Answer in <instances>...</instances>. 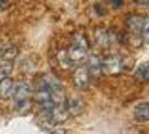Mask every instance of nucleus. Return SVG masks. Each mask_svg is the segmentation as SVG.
Instances as JSON below:
<instances>
[{"label":"nucleus","mask_w":149,"mask_h":134,"mask_svg":"<svg viewBox=\"0 0 149 134\" xmlns=\"http://www.w3.org/2000/svg\"><path fill=\"white\" fill-rule=\"evenodd\" d=\"M87 62H88L87 68H88L89 74H90V76L95 77V78L99 77L100 74H101V72H102L100 58L98 57V56H96V55H93V56H90V57L87 58Z\"/></svg>","instance_id":"7"},{"label":"nucleus","mask_w":149,"mask_h":134,"mask_svg":"<svg viewBox=\"0 0 149 134\" xmlns=\"http://www.w3.org/2000/svg\"><path fill=\"white\" fill-rule=\"evenodd\" d=\"M69 60L71 64L78 65L87 60L88 58V41L86 37L81 34L74 35V40L67 51Z\"/></svg>","instance_id":"2"},{"label":"nucleus","mask_w":149,"mask_h":134,"mask_svg":"<svg viewBox=\"0 0 149 134\" xmlns=\"http://www.w3.org/2000/svg\"><path fill=\"white\" fill-rule=\"evenodd\" d=\"M15 84L11 78L8 76L2 77L0 79V98L1 100H9L13 97Z\"/></svg>","instance_id":"6"},{"label":"nucleus","mask_w":149,"mask_h":134,"mask_svg":"<svg viewBox=\"0 0 149 134\" xmlns=\"http://www.w3.org/2000/svg\"><path fill=\"white\" fill-rule=\"evenodd\" d=\"M32 97H33L32 87L28 82L21 81L15 84L11 98H13V107L17 113L26 114L30 111Z\"/></svg>","instance_id":"1"},{"label":"nucleus","mask_w":149,"mask_h":134,"mask_svg":"<svg viewBox=\"0 0 149 134\" xmlns=\"http://www.w3.org/2000/svg\"><path fill=\"white\" fill-rule=\"evenodd\" d=\"M66 133H67V131H66L65 128H57V130L51 131V132L48 134H66Z\"/></svg>","instance_id":"14"},{"label":"nucleus","mask_w":149,"mask_h":134,"mask_svg":"<svg viewBox=\"0 0 149 134\" xmlns=\"http://www.w3.org/2000/svg\"><path fill=\"white\" fill-rule=\"evenodd\" d=\"M90 74L88 72V68L85 66L78 67L74 70V83L77 88L85 89L88 87L89 85V81H90Z\"/></svg>","instance_id":"5"},{"label":"nucleus","mask_w":149,"mask_h":134,"mask_svg":"<svg viewBox=\"0 0 149 134\" xmlns=\"http://www.w3.org/2000/svg\"><path fill=\"white\" fill-rule=\"evenodd\" d=\"M101 68L108 75H117L124 69V62L119 56H109L101 62Z\"/></svg>","instance_id":"4"},{"label":"nucleus","mask_w":149,"mask_h":134,"mask_svg":"<svg viewBox=\"0 0 149 134\" xmlns=\"http://www.w3.org/2000/svg\"><path fill=\"white\" fill-rule=\"evenodd\" d=\"M17 54H18V51L13 45H6L0 49V60L13 63Z\"/></svg>","instance_id":"9"},{"label":"nucleus","mask_w":149,"mask_h":134,"mask_svg":"<svg viewBox=\"0 0 149 134\" xmlns=\"http://www.w3.org/2000/svg\"><path fill=\"white\" fill-rule=\"evenodd\" d=\"M110 2H111L113 7H116V8H119V7L123 6V4H124V0H110Z\"/></svg>","instance_id":"13"},{"label":"nucleus","mask_w":149,"mask_h":134,"mask_svg":"<svg viewBox=\"0 0 149 134\" xmlns=\"http://www.w3.org/2000/svg\"><path fill=\"white\" fill-rule=\"evenodd\" d=\"M84 103L79 98H70L69 101H66V109L68 114L70 115H78L82 112Z\"/></svg>","instance_id":"10"},{"label":"nucleus","mask_w":149,"mask_h":134,"mask_svg":"<svg viewBox=\"0 0 149 134\" xmlns=\"http://www.w3.org/2000/svg\"><path fill=\"white\" fill-rule=\"evenodd\" d=\"M96 40L101 47H108L110 45V41H111L110 36L107 32V30L101 29V28L97 29V32H96Z\"/></svg>","instance_id":"12"},{"label":"nucleus","mask_w":149,"mask_h":134,"mask_svg":"<svg viewBox=\"0 0 149 134\" xmlns=\"http://www.w3.org/2000/svg\"><path fill=\"white\" fill-rule=\"evenodd\" d=\"M127 26L134 34L149 43V17L131 16L127 19Z\"/></svg>","instance_id":"3"},{"label":"nucleus","mask_w":149,"mask_h":134,"mask_svg":"<svg viewBox=\"0 0 149 134\" xmlns=\"http://www.w3.org/2000/svg\"><path fill=\"white\" fill-rule=\"evenodd\" d=\"M134 115L137 121H149V102H143L138 104L135 107Z\"/></svg>","instance_id":"8"},{"label":"nucleus","mask_w":149,"mask_h":134,"mask_svg":"<svg viewBox=\"0 0 149 134\" xmlns=\"http://www.w3.org/2000/svg\"><path fill=\"white\" fill-rule=\"evenodd\" d=\"M135 78L139 82H148L149 81V62L141 64L135 72Z\"/></svg>","instance_id":"11"}]
</instances>
